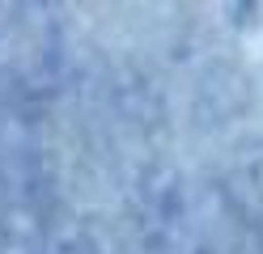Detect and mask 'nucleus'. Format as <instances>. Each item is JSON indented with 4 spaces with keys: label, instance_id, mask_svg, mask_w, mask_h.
<instances>
[{
    "label": "nucleus",
    "instance_id": "1",
    "mask_svg": "<svg viewBox=\"0 0 263 254\" xmlns=\"http://www.w3.org/2000/svg\"><path fill=\"white\" fill-rule=\"evenodd\" d=\"M183 254H251L246 220L229 195L225 174H208L204 182H195Z\"/></svg>",
    "mask_w": 263,
    "mask_h": 254
},
{
    "label": "nucleus",
    "instance_id": "2",
    "mask_svg": "<svg viewBox=\"0 0 263 254\" xmlns=\"http://www.w3.org/2000/svg\"><path fill=\"white\" fill-rule=\"evenodd\" d=\"M246 110V76L225 60H208L191 76V114L200 127H221Z\"/></svg>",
    "mask_w": 263,
    "mask_h": 254
},
{
    "label": "nucleus",
    "instance_id": "3",
    "mask_svg": "<svg viewBox=\"0 0 263 254\" xmlns=\"http://www.w3.org/2000/svg\"><path fill=\"white\" fill-rule=\"evenodd\" d=\"M51 254H102V225L64 208L51 233Z\"/></svg>",
    "mask_w": 263,
    "mask_h": 254
},
{
    "label": "nucleus",
    "instance_id": "4",
    "mask_svg": "<svg viewBox=\"0 0 263 254\" xmlns=\"http://www.w3.org/2000/svg\"><path fill=\"white\" fill-rule=\"evenodd\" d=\"M102 254H136V250L127 246V237H115V233L102 229Z\"/></svg>",
    "mask_w": 263,
    "mask_h": 254
}]
</instances>
